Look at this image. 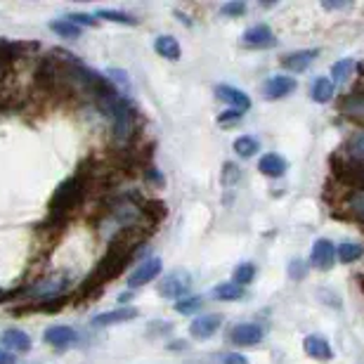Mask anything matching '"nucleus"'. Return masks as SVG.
Returning a JSON list of instances; mask_svg holds the SVG:
<instances>
[{"mask_svg": "<svg viewBox=\"0 0 364 364\" xmlns=\"http://www.w3.org/2000/svg\"><path fill=\"white\" fill-rule=\"evenodd\" d=\"M145 241V232L140 227H126L121 230L116 237L111 239L109 248H107V255L99 260V265L92 269V274L87 277L83 293H90L92 289H99L107 281H111L114 277H119L126 269V262L131 260V255L135 253V248Z\"/></svg>", "mask_w": 364, "mask_h": 364, "instance_id": "1", "label": "nucleus"}, {"mask_svg": "<svg viewBox=\"0 0 364 364\" xmlns=\"http://www.w3.org/2000/svg\"><path fill=\"white\" fill-rule=\"evenodd\" d=\"M80 199H83V182L78 175L64 180L62 185L55 190V197L50 201V222L52 225H64L66 218L73 213V208H78Z\"/></svg>", "mask_w": 364, "mask_h": 364, "instance_id": "2", "label": "nucleus"}, {"mask_svg": "<svg viewBox=\"0 0 364 364\" xmlns=\"http://www.w3.org/2000/svg\"><path fill=\"white\" fill-rule=\"evenodd\" d=\"M192 289V274L187 269H175V272L166 274L164 281L159 286V293L166 296V298H185Z\"/></svg>", "mask_w": 364, "mask_h": 364, "instance_id": "3", "label": "nucleus"}, {"mask_svg": "<svg viewBox=\"0 0 364 364\" xmlns=\"http://www.w3.org/2000/svg\"><path fill=\"white\" fill-rule=\"evenodd\" d=\"M66 286H69V277H64V274H52V277L36 281V284L31 286V296L50 301V298H57Z\"/></svg>", "mask_w": 364, "mask_h": 364, "instance_id": "4", "label": "nucleus"}, {"mask_svg": "<svg viewBox=\"0 0 364 364\" xmlns=\"http://www.w3.org/2000/svg\"><path fill=\"white\" fill-rule=\"evenodd\" d=\"M161 260L159 258H150V260H145L142 265H138L131 272V277H128V286L131 289H140V286H145V284H150L152 279H157L159 277V272H161Z\"/></svg>", "mask_w": 364, "mask_h": 364, "instance_id": "5", "label": "nucleus"}, {"mask_svg": "<svg viewBox=\"0 0 364 364\" xmlns=\"http://www.w3.org/2000/svg\"><path fill=\"white\" fill-rule=\"evenodd\" d=\"M45 341H48L52 348L62 350V348L76 346V343H78V334H76V329L57 324V327H48V329H45Z\"/></svg>", "mask_w": 364, "mask_h": 364, "instance_id": "6", "label": "nucleus"}, {"mask_svg": "<svg viewBox=\"0 0 364 364\" xmlns=\"http://www.w3.org/2000/svg\"><path fill=\"white\" fill-rule=\"evenodd\" d=\"M241 40L246 48H269V45H274V33L269 31L267 24H255L244 31Z\"/></svg>", "mask_w": 364, "mask_h": 364, "instance_id": "7", "label": "nucleus"}, {"mask_svg": "<svg viewBox=\"0 0 364 364\" xmlns=\"http://www.w3.org/2000/svg\"><path fill=\"white\" fill-rule=\"evenodd\" d=\"M140 315L138 308H119V310H109V313H99L92 317V324L95 327H111V324H121V322H131Z\"/></svg>", "mask_w": 364, "mask_h": 364, "instance_id": "8", "label": "nucleus"}, {"mask_svg": "<svg viewBox=\"0 0 364 364\" xmlns=\"http://www.w3.org/2000/svg\"><path fill=\"white\" fill-rule=\"evenodd\" d=\"M336 260V248L329 239H317L313 246V265L317 269H332Z\"/></svg>", "mask_w": 364, "mask_h": 364, "instance_id": "9", "label": "nucleus"}, {"mask_svg": "<svg viewBox=\"0 0 364 364\" xmlns=\"http://www.w3.org/2000/svg\"><path fill=\"white\" fill-rule=\"evenodd\" d=\"M222 324L220 315H201L190 324V334L194 339H211V336L218 332Z\"/></svg>", "mask_w": 364, "mask_h": 364, "instance_id": "10", "label": "nucleus"}, {"mask_svg": "<svg viewBox=\"0 0 364 364\" xmlns=\"http://www.w3.org/2000/svg\"><path fill=\"white\" fill-rule=\"evenodd\" d=\"M0 343L12 353H29L31 350V336L22 329H5L0 336Z\"/></svg>", "mask_w": 364, "mask_h": 364, "instance_id": "11", "label": "nucleus"}, {"mask_svg": "<svg viewBox=\"0 0 364 364\" xmlns=\"http://www.w3.org/2000/svg\"><path fill=\"white\" fill-rule=\"evenodd\" d=\"M262 339V329L258 324H237L232 329L230 341L237 346H255Z\"/></svg>", "mask_w": 364, "mask_h": 364, "instance_id": "12", "label": "nucleus"}, {"mask_svg": "<svg viewBox=\"0 0 364 364\" xmlns=\"http://www.w3.org/2000/svg\"><path fill=\"white\" fill-rule=\"evenodd\" d=\"M303 350L310 355V357H315V360H322V362H327V360H332V346H329V341L324 339V336H308L305 341H303Z\"/></svg>", "mask_w": 364, "mask_h": 364, "instance_id": "13", "label": "nucleus"}, {"mask_svg": "<svg viewBox=\"0 0 364 364\" xmlns=\"http://www.w3.org/2000/svg\"><path fill=\"white\" fill-rule=\"evenodd\" d=\"M215 92H218L220 99H225L227 104H232L237 111H246L248 107H251V99H248L246 92H241L232 85H218L215 87Z\"/></svg>", "mask_w": 364, "mask_h": 364, "instance_id": "14", "label": "nucleus"}, {"mask_svg": "<svg viewBox=\"0 0 364 364\" xmlns=\"http://www.w3.org/2000/svg\"><path fill=\"white\" fill-rule=\"evenodd\" d=\"M296 90V80L289 76H272L265 83V97L267 99H279L286 97L289 92Z\"/></svg>", "mask_w": 364, "mask_h": 364, "instance_id": "15", "label": "nucleus"}, {"mask_svg": "<svg viewBox=\"0 0 364 364\" xmlns=\"http://www.w3.org/2000/svg\"><path fill=\"white\" fill-rule=\"evenodd\" d=\"M315 57H317V50H298V52H291V55H286L284 59H281V66L289 71H293V73H301L313 64Z\"/></svg>", "mask_w": 364, "mask_h": 364, "instance_id": "16", "label": "nucleus"}, {"mask_svg": "<svg viewBox=\"0 0 364 364\" xmlns=\"http://www.w3.org/2000/svg\"><path fill=\"white\" fill-rule=\"evenodd\" d=\"M260 173L267 175V178H281V175L286 173V161L277 157V154H265V157L260 159Z\"/></svg>", "mask_w": 364, "mask_h": 364, "instance_id": "17", "label": "nucleus"}, {"mask_svg": "<svg viewBox=\"0 0 364 364\" xmlns=\"http://www.w3.org/2000/svg\"><path fill=\"white\" fill-rule=\"evenodd\" d=\"M154 50H157L161 57L171 59V62H178L180 59V45L173 36H159L154 40Z\"/></svg>", "mask_w": 364, "mask_h": 364, "instance_id": "18", "label": "nucleus"}, {"mask_svg": "<svg viewBox=\"0 0 364 364\" xmlns=\"http://www.w3.org/2000/svg\"><path fill=\"white\" fill-rule=\"evenodd\" d=\"M310 97L315 99V102H329V99L334 97V80H329V78H317L313 87H310Z\"/></svg>", "mask_w": 364, "mask_h": 364, "instance_id": "19", "label": "nucleus"}, {"mask_svg": "<svg viewBox=\"0 0 364 364\" xmlns=\"http://www.w3.org/2000/svg\"><path fill=\"white\" fill-rule=\"evenodd\" d=\"M341 111L348 114V116L364 119V92H350L341 102Z\"/></svg>", "mask_w": 364, "mask_h": 364, "instance_id": "20", "label": "nucleus"}, {"mask_svg": "<svg viewBox=\"0 0 364 364\" xmlns=\"http://www.w3.org/2000/svg\"><path fill=\"white\" fill-rule=\"evenodd\" d=\"M234 152L244 159H251L255 152H258V140L251 138V135H241V138L234 140Z\"/></svg>", "mask_w": 364, "mask_h": 364, "instance_id": "21", "label": "nucleus"}, {"mask_svg": "<svg viewBox=\"0 0 364 364\" xmlns=\"http://www.w3.org/2000/svg\"><path fill=\"white\" fill-rule=\"evenodd\" d=\"M244 296V289H241L239 284H234V281H230V284H220L213 289V298L218 301H237Z\"/></svg>", "mask_w": 364, "mask_h": 364, "instance_id": "22", "label": "nucleus"}, {"mask_svg": "<svg viewBox=\"0 0 364 364\" xmlns=\"http://www.w3.org/2000/svg\"><path fill=\"white\" fill-rule=\"evenodd\" d=\"M50 29L55 33H59L62 38H78L80 36V26L69 22V19H57V22L50 24Z\"/></svg>", "mask_w": 364, "mask_h": 364, "instance_id": "23", "label": "nucleus"}, {"mask_svg": "<svg viewBox=\"0 0 364 364\" xmlns=\"http://www.w3.org/2000/svg\"><path fill=\"white\" fill-rule=\"evenodd\" d=\"M95 15L102 17V19H109V22H116V24H128V26L138 24V19H135V17L126 15V12H119V10H97Z\"/></svg>", "mask_w": 364, "mask_h": 364, "instance_id": "24", "label": "nucleus"}, {"mask_svg": "<svg viewBox=\"0 0 364 364\" xmlns=\"http://www.w3.org/2000/svg\"><path fill=\"white\" fill-rule=\"evenodd\" d=\"M201 305H204V298H201V296H192V298H180L178 303H175V313L190 315V313H197V310H201Z\"/></svg>", "mask_w": 364, "mask_h": 364, "instance_id": "25", "label": "nucleus"}, {"mask_svg": "<svg viewBox=\"0 0 364 364\" xmlns=\"http://www.w3.org/2000/svg\"><path fill=\"white\" fill-rule=\"evenodd\" d=\"M353 69H355V59H341V62H336L332 66V76L336 83H341V80H346L353 73Z\"/></svg>", "mask_w": 364, "mask_h": 364, "instance_id": "26", "label": "nucleus"}, {"mask_svg": "<svg viewBox=\"0 0 364 364\" xmlns=\"http://www.w3.org/2000/svg\"><path fill=\"white\" fill-rule=\"evenodd\" d=\"M253 277H255V267L251 265V262H244V265H239L237 269H234V284H239V286L251 284Z\"/></svg>", "mask_w": 364, "mask_h": 364, "instance_id": "27", "label": "nucleus"}, {"mask_svg": "<svg viewBox=\"0 0 364 364\" xmlns=\"http://www.w3.org/2000/svg\"><path fill=\"white\" fill-rule=\"evenodd\" d=\"M364 253V248L360 244H343L339 246V258L343 262H353V260H360Z\"/></svg>", "mask_w": 364, "mask_h": 364, "instance_id": "28", "label": "nucleus"}, {"mask_svg": "<svg viewBox=\"0 0 364 364\" xmlns=\"http://www.w3.org/2000/svg\"><path fill=\"white\" fill-rule=\"evenodd\" d=\"M348 147H350V157L353 159H364V133H355L353 138L348 140Z\"/></svg>", "mask_w": 364, "mask_h": 364, "instance_id": "29", "label": "nucleus"}, {"mask_svg": "<svg viewBox=\"0 0 364 364\" xmlns=\"http://www.w3.org/2000/svg\"><path fill=\"white\" fill-rule=\"evenodd\" d=\"M246 12V5L244 3H227L220 8V15H230V17H239Z\"/></svg>", "mask_w": 364, "mask_h": 364, "instance_id": "30", "label": "nucleus"}, {"mask_svg": "<svg viewBox=\"0 0 364 364\" xmlns=\"http://www.w3.org/2000/svg\"><path fill=\"white\" fill-rule=\"evenodd\" d=\"M66 19H69V22H73L76 26H80V24H83V26H97V19H95V17H90V15H83V12H76V15H69Z\"/></svg>", "mask_w": 364, "mask_h": 364, "instance_id": "31", "label": "nucleus"}, {"mask_svg": "<svg viewBox=\"0 0 364 364\" xmlns=\"http://www.w3.org/2000/svg\"><path fill=\"white\" fill-rule=\"evenodd\" d=\"M239 180V168L234 164H225V173H222V182L225 185H232V182Z\"/></svg>", "mask_w": 364, "mask_h": 364, "instance_id": "32", "label": "nucleus"}, {"mask_svg": "<svg viewBox=\"0 0 364 364\" xmlns=\"http://www.w3.org/2000/svg\"><path fill=\"white\" fill-rule=\"evenodd\" d=\"M350 208H353V213L364 218V192H355L353 201H350Z\"/></svg>", "mask_w": 364, "mask_h": 364, "instance_id": "33", "label": "nucleus"}, {"mask_svg": "<svg viewBox=\"0 0 364 364\" xmlns=\"http://www.w3.org/2000/svg\"><path fill=\"white\" fill-rule=\"evenodd\" d=\"M220 364H248L244 355L239 353H225L220 357Z\"/></svg>", "mask_w": 364, "mask_h": 364, "instance_id": "34", "label": "nucleus"}, {"mask_svg": "<svg viewBox=\"0 0 364 364\" xmlns=\"http://www.w3.org/2000/svg\"><path fill=\"white\" fill-rule=\"evenodd\" d=\"M241 119V111H237V109H230V111H225V114H220V123L225 126V123H232V121H239Z\"/></svg>", "mask_w": 364, "mask_h": 364, "instance_id": "35", "label": "nucleus"}, {"mask_svg": "<svg viewBox=\"0 0 364 364\" xmlns=\"http://www.w3.org/2000/svg\"><path fill=\"white\" fill-rule=\"evenodd\" d=\"M15 355L8 353V350H0V364H15Z\"/></svg>", "mask_w": 364, "mask_h": 364, "instance_id": "36", "label": "nucleus"}, {"mask_svg": "<svg viewBox=\"0 0 364 364\" xmlns=\"http://www.w3.org/2000/svg\"><path fill=\"white\" fill-rule=\"evenodd\" d=\"M301 265H303L301 260L291 262V277H303V274H305V269H303Z\"/></svg>", "mask_w": 364, "mask_h": 364, "instance_id": "37", "label": "nucleus"}, {"mask_svg": "<svg viewBox=\"0 0 364 364\" xmlns=\"http://www.w3.org/2000/svg\"><path fill=\"white\" fill-rule=\"evenodd\" d=\"M5 69H8V64H0V80L5 78Z\"/></svg>", "mask_w": 364, "mask_h": 364, "instance_id": "38", "label": "nucleus"}, {"mask_svg": "<svg viewBox=\"0 0 364 364\" xmlns=\"http://www.w3.org/2000/svg\"><path fill=\"white\" fill-rule=\"evenodd\" d=\"M360 281H362V291H364V274H362V279H360Z\"/></svg>", "mask_w": 364, "mask_h": 364, "instance_id": "39", "label": "nucleus"}]
</instances>
